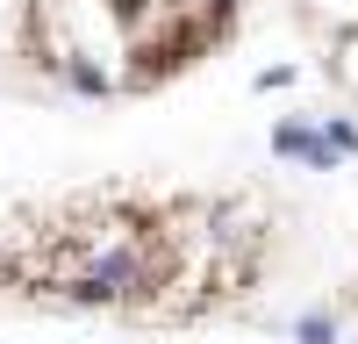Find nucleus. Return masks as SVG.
I'll use <instances>...</instances> for the list:
<instances>
[{
	"mask_svg": "<svg viewBox=\"0 0 358 344\" xmlns=\"http://www.w3.org/2000/svg\"><path fill=\"white\" fill-rule=\"evenodd\" d=\"M0 315H22V287H15V258H8V229H0Z\"/></svg>",
	"mask_w": 358,
	"mask_h": 344,
	"instance_id": "20e7f679",
	"label": "nucleus"
},
{
	"mask_svg": "<svg viewBox=\"0 0 358 344\" xmlns=\"http://www.w3.org/2000/svg\"><path fill=\"white\" fill-rule=\"evenodd\" d=\"M344 301H351V315H358V266H351V287H344Z\"/></svg>",
	"mask_w": 358,
	"mask_h": 344,
	"instance_id": "39448f33",
	"label": "nucleus"
},
{
	"mask_svg": "<svg viewBox=\"0 0 358 344\" xmlns=\"http://www.w3.org/2000/svg\"><path fill=\"white\" fill-rule=\"evenodd\" d=\"M258 0H15L8 57L86 101L165 94L244 36Z\"/></svg>",
	"mask_w": 358,
	"mask_h": 344,
	"instance_id": "f03ea898",
	"label": "nucleus"
},
{
	"mask_svg": "<svg viewBox=\"0 0 358 344\" xmlns=\"http://www.w3.org/2000/svg\"><path fill=\"white\" fill-rule=\"evenodd\" d=\"M301 29H308L322 79L344 101H358V0H301Z\"/></svg>",
	"mask_w": 358,
	"mask_h": 344,
	"instance_id": "7ed1b4c3",
	"label": "nucleus"
},
{
	"mask_svg": "<svg viewBox=\"0 0 358 344\" xmlns=\"http://www.w3.org/2000/svg\"><path fill=\"white\" fill-rule=\"evenodd\" d=\"M22 315H101L201 330L244 315L280 280L294 222L236 180H72L0 201Z\"/></svg>",
	"mask_w": 358,
	"mask_h": 344,
	"instance_id": "f257e3e1",
	"label": "nucleus"
}]
</instances>
